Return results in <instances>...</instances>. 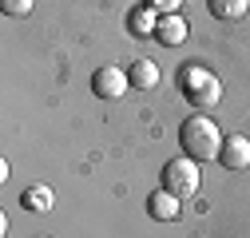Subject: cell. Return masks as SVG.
Returning <instances> with one entry per match:
<instances>
[{
  "mask_svg": "<svg viewBox=\"0 0 250 238\" xmlns=\"http://www.w3.org/2000/svg\"><path fill=\"white\" fill-rule=\"evenodd\" d=\"M179 151L191 155L195 163L218 159V151H223V131H218V123L207 111H195L191 119H183V127H179Z\"/></svg>",
  "mask_w": 250,
  "mask_h": 238,
  "instance_id": "cell-1",
  "label": "cell"
},
{
  "mask_svg": "<svg viewBox=\"0 0 250 238\" xmlns=\"http://www.w3.org/2000/svg\"><path fill=\"white\" fill-rule=\"evenodd\" d=\"M179 87H183V96L191 99L199 111H210V107H218V99H223V83H218L207 68H199V64H187V68H179Z\"/></svg>",
  "mask_w": 250,
  "mask_h": 238,
  "instance_id": "cell-2",
  "label": "cell"
},
{
  "mask_svg": "<svg viewBox=\"0 0 250 238\" xmlns=\"http://www.w3.org/2000/svg\"><path fill=\"white\" fill-rule=\"evenodd\" d=\"M159 183L171 191V195H179V198H191L195 191H199V163L191 159V155H175V159H167L163 163V175H159Z\"/></svg>",
  "mask_w": 250,
  "mask_h": 238,
  "instance_id": "cell-3",
  "label": "cell"
},
{
  "mask_svg": "<svg viewBox=\"0 0 250 238\" xmlns=\"http://www.w3.org/2000/svg\"><path fill=\"white\" fill-rule=\"evenodd\" d=\"M131 87V79H127V72H119V68H96V76H91V92H96L100 99H119L123 92Z\"/></svg>",
  "mask_w": 250,
  "mask_h": 238,
  "instance_id": "cell-4",
  "label": "cell"
},
{
  "mask_svg": "<svg viewBox=\"0 0 250 238\" xmlns=\"http://www.w3.org/2000/svg\"><path fill=\"white\" fill-rule=\"evenodd\" d=\"M179 211H183V198L171 195L167 187H159V191H151V195H147V215H151L155 222H175Z\"/></svg>",
  "mask_w": 250,
  "mask_h": 238,
  "instance_id": "cell-5",
  "label": "cell"
},
{
  "mask_svg": "<svg viewBox=\"0 0 250 238\" xmlns=\"http://www.w3.org/2000/svg\"><path fill=\"white\" fill-rule=\"evenodd\" d=\"M218 163H223L227 171H246L250 167V139L246 135H227L223 151H218Z\"/></svg>",
  "mask_w": 250,
  "mask_h": 238,
  "instance_id": "cell-6",
  "label": "cell"
},
{
  "mask_svg": "<svg viewBox=\"0 0 250 238\" xmlns=\"http://www.w3.org/2000/svg\"><path fill=\"white\" fill-rule=\"evenodd\" d=\"M20 206H24L28 215H48L52 206H56V195H52L48 183H32V187L20 191Z\"/></svg>",
  "mask_w": 250,
  "mask_h": 238,
  "instance_id": "cell-7",
  "label": "cell"
},
{
  "mask_svg": "<svg viewBox=\"0 0 250 238\" xmlns=\"http://www.w3.org/2000/svg\"><path fill=\"white\" fill-rule=\"evenodd\" d=\"M187 20L179 16V12H171V16H159V24H155V40L159 44H167V48H179L183 40H187Z\"/></svg>",
  "mask_w": 250,
  "mask_h": 238,
  "instance_id": "cell-8",
  "label": "cell"
},
{
  "mask_svg": "<svg viewBox=\"0 0 250 238\" xmlns=\"http://www.w3.org/2000/svg\"><path fill=\"white\" fill-rule=\"evenodd\" d=\"M155 24H159V12L147 8V4H135V8L127 12V32H131L135 40H151V36H155Z\"/></svg>",
  "mask_w": 250,
  "mask_h": 238,
  "instance_id": "cell-9",
  "label": "cell"
},
{
  "mask_svg": "<svg viewBox=\"0 0 250 238\" xmlns=\"http://www.w3.org/2000/svg\"><path fill=\"white\" fill-rule=\"evenodd\" d=\"M127 79L135 92H151V87H159V64H151V60H135L127 68Z\"/></svg>",
  "mask_w": 250,
  "mask_h": 238,
  "instance_id": "cell-10",
  "label": "cell"
},
{
  "mask_svg": "<svg viewBox=\"0 0 250 238\" xmlns=\"http://www.w3.org/2000/svg\"><path fill=\"white\" fill-rule=\"evenodd\" d=\"M246 4L250 0H207L214 20H238V16H246Z\"/></svg>",
  "mask_w": 250,
  "mask_h": 238,
  "instance_id": "cell-11",
  "label": "cell"
},
{
  "mask_svg": "<svg viewBox=\"0 0 250 238\" xmlns=\"http://www.w3.org/2000/svg\"><path fill=\"white\" fill-rule=\"evenodd\" d=\"M0 12L4 16H28L32 12V0H0Z\"/></svg>",
  "mask_w": 250,
  "mask_h": 238,
  "instance_id": "cell-12",
  "label": "cell"
},
{
  "mask_svg": "<svg viewBox=\"0 0 250 238\" xmlns=\"http://www.w3.org/2000/svg\"><path fill=\"white\" fill-rule=\"evenodd\" d=\"M143 4H147V8H155L159 16H171V12H179V8H183V0H143Z\"/></svg>",
  "mask_w": 250,
  "mask_h": 238,
  "instance_id": "cell-13",
  "label": "cell"
},
{
  "mask_svg": "<svg viewBox=\"0 0 250 238\" xmlns=\"http://www.w3.org/2000/svg\"><path fill=\"white\" fill-rule=\"evenodd\" d=\"M36 238H48V234H36Z\"/></svg>",
  "mask_w": 250,
  "mask_h": 238,
  "instance_id": "cell-14",
  "label": "cell"
}]
</instances>
